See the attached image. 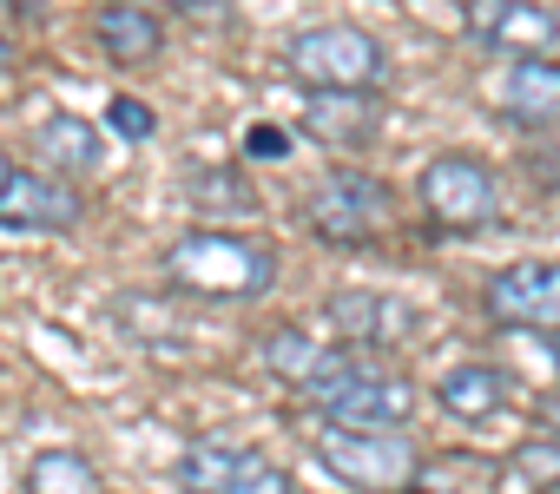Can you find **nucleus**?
I'll use <instances>...</instances> for the list:
<instances>
[{
  "mask_svg": "<svg viewBox=\"0 0 560 494\" xmlns=\"http://www.w3.org/2000/svg\"><path fill=\"white\" fill-rule=\"evenodd\" d=\"M165 284L198 304H257L277 284V251L250 231H185L165 251Z\"/></svg>",
  "mask_w": 560,
  "mask_h": 494,
  "instance_id": "f257e3e1",
  "label": "nucleus"
},
{
  "mask_svg": "<svg viewBox=\"0 0 560 494\" xmlns=\"http://www.w3.org/2000/svg\"><path fill=\"white\" fill-rule=\"evenodd\" d=\"M304 396L324 422H350V428H409V415H416V383L357 356V343L330 350L324 376Z\"/></svg>",
  "mask_w": 560,
  "mask_h": 494,
  "instance_id": "f03ea898",
  "label": "nucleus"
},
{
  "mask_svg": "<svg viewBox=\"0 0 560 494\" xmlns=\"http://www.w3.org/2000/svg\"><path fill=\"white\" fill-rule=\"evenodd\" d=\"M311 448H317V461H324L343 487H357V494H402V487L422 474V461H429L409 428H350V422H324V428L311 435Z\"/></svg>",
  "mask_w": 560,
  "mask_h": 494,
  "instance_id": "7ed1b4c3",
  "label": "nucleus"
},
{
  "mask_svg": "<svg viewBox=\"0 0 560 494\" xmlns=\"http://www.w3.org/2000/svg\"><path fill=\"white\" fill-rule=\"evenodd\" d=\"M304 224L311 237H324L330 251H363L396 224V191L376 172H330L311 198H304Z\"/></svg>",
  "mask_w": 560,
  "mask_h": 494,
  "instance_id": "20e7f679",
  "label": "nucleus"
},
{
  "mask_svg": "<svg viewBox=\"0 0 560 494\" xmlns=\"http://www.w3.org/2000/svg\"><path fill=\"white\" fill-rule=\"evenodd\" d=\"M416 204L442 231H488L501 217V178L475 152H435L416 172Z\"/></svg>",
  "mask_w": 560,
  "mask_h": 494,
  "instance_id": "39448f33",
  "label": "nucleus"
},
{
  "mask_svg": "<svg viewBox=\"0 0 560 494\" xmlns=\"http://www.w3.org/2000/svg\"><path fill=\"white\" fill-rule=\"evenodd\" d=\"M284 67L304 80V86H376L383 80V40L350 27V21H330V27H304L291 34L284 47Z\"/></svg>",
  "mask_w": 560,
  "mask_h": 494,
  "instance_id": "423d86ee",
  "label": "nucleus"
},
{
  "mask_svg": "<svg viewBox=\"0 0 560 494\" xmlns=\"http://www.w3.org/2000/svg\"><path fill=\"white\" fill-rule=\"evenodd\" d=\"M462 34L501 60H527L560 47V14L540 0H462Z\"/></svg>",
  "mask_w": 560,
  "mask_h": 494,
  "instance_id": "0eeeda50",
  "label": "nucleus"
},
{
  "mask_svg": "<svg viewBox=\"0 0 560 494\" xmlns=\"http://www.w3.org/2000/svg\"><path fill=\"white\" fill-rule=\"evenodd\" d=\"M481 310H488L501 330H540V337H560V264H547V258H521V264L494 271L488 291H481Z\"/></svg>",
  "mask_w": 560,
  "mask_h": 494,
  "instance_id": "6e6552de",
  "label": "nucleus"
},
{
  "mask_svg": "<svg viewBox=\"0 0 560 494\" xmlns=\"http://www.w3.org/2000/svg\"><path fill=\"white\" fill-rule=\"evenodd\" d=\"M376 126H383L376 86H311L298 113V132L324 152H363L376 145Z\"/></svg>",
  "mask_w": 560,
  "mask_h": 494,
  "instance_id": "1a4fd4ad",
  "label": "nucleus"
},
{
  "mask_svg": "<svg viewBox=\"0 0 560 494\" xmlns=\"http://www.w3.org/2000/svg\"><path fill=\"white\" fill-rule=\"evenodd\" d=\"M488 106H494V119H508L521 132H553L560 126V60L553 54L508 60L488 80Z\"/></svg>",
  "mask_w": 560,
  "mask_h": 494,
  "instance_id": "9d476101",
  "label": "nucleus"
},
{
  "mask_svg": "<svg viewBox=\"0 0 560 494\" xmlns=\"http://www.w3.org/2000/svg\"><path fill=\"white\" fill-rule=\"evenodd\" d=\"M80 217L86 198L47 165H14V178L0 185V224L8 231H73Z\"/></svg>",
  "mask_w": 560,
  "mask_h": 494,
  "instance_id": "9b49d317",
  "label": "nucleus"
},
{
  "mask_svg": "<svg viewBox=\"0 0 560 494\" xmlns=\"http://www.w3.org/2000/svg\"><path fill=\"white\" fill-rule=\"evenodd\" d=\"M324 317L357 350H396V343L416 337V304L409 297H389V291H330L324 297Z\"/></svg>",
  "mask_w": 560,
  "mask_h": 494,
  "instance_id": "f8f14e48",
  "label": "nucleus"
},
{
  "mask_svg": "<svg viewBox=\"0 0 560 494\" xmlns=\"http://www.w3.org/2000/svg\"><path fill=\"white\" fill-rule=\"evenodd\" d=\"M270 461L257 448H237V442H191L178 461H172V481L185 494H244Z\"/></svg>",
  "mask_w": 560,
  "mask_h": 494,
  "instance_id": "ddd939ff",
  "label": "nucleus"
},
{
  "mask_svg": "<svg viewBox=\"0 0 560 494\" xmlns=\"http://www.w3.org/2000/svg\"><path fill=\"white\" fill-rule=\"evenodd\" d=\"M93 47L113 67H145L165 47V21L145 8V0H106V8L93 14Z\"/></svg>",
  "mask_w": 560,
  "mask_h": 494,
  "instance_id": "4468645a",
  "label": "nucleus"
},
{
  "mask_svg": "<svg viewBox=\"0 0 560 494\" xmlns=\"http://www.w3.org/2000/svg\"><path fill=\"white\" fill-rule=\"evenodd\" d=\"M34 145H40V165L60 172V178H93V172L106 165V132H100L93 119H80V113H54V119H40Z\"/></svg>",
  "mask_w": 560,
  "mask_h": 494,
  "instance_id": "2eb2a0df",
  "label": "nucleus"
},
{
  "mask_svg": "<svg viewBox=\"0 0 560 494\" xmlns=\"http://www.w3.org/2000/svg\"><path fill=\"white\" fill-rule=\"evenodd\" d=\"M508 369H494V363H462V369H448L442 383H435V402L455 415V422H494L501 409H508Z\"/></svg>",
  "mask_w": 560,
  "mask_h": 494,
  "instance_id": "dca6fc26",
  "label": "nucleus"
},
{
  "mask_svg": "<svg viewBox=\"0 0 560 494\" xmlns=\"http://www.w3.org/2000/svg\"><path fill=\"white\" fill-rule=\"evenodd\" d=\"M257 363L277 376V383H291L298 396L324 376V363H330V350L311 337V330H298V324H277V330H264V343H257Z\"/></svg>",
  "mask_w": 560,
  "mask_h": 494,
  "instance_id": "f3484780",
  "label": "nucleus"
},
{
  "mask_svg": "<svg viewBox=\"0 0 560 494\" xmlns=\"http://www.w3.org/2000/svg\"><path fill=\"white\" fill-rule=\"evenodd\" d=\"M494 481H501V468L481 455H429L402 494H494Z\"/></svg>",
  "mask_w": 560,
  "mask_h": 494,
  "instance_id": "a211bd4d",
  "label": "nucleus"
},
{
  "mask_svg": "<svg viewBox=\"0 0 560 494\" xmlns=\"http://www.w3.org/2000/svg\"><path fill=\"white\" fill-rule=\"evenodd\" d=\"M27 494H113L106 474L73 448H40L27 461Z\"/></svg>",
  "mask_w": 560,
  "mask_h": 494,
  "instance_id": "6ab92c4d",
  "label": "nucleus"
},
{
  "mask_svg": "<svg viewBox=\"0 0 560 494\" xmlns=\"http://www.w3.org/2000/svg\"><path fill=\"white\" fill-rule=\"evenodd\" d=\"M191 204H198V211H218V217H250V211H257V191H250L237 172L205 165V172H191Z\"/></svg>",
  "mask_w": 560,
  "mask_h": 494,
  "instance_id": "aec40b11",
  "label": "nucleus"
},
{
  "mask_svg": "<svg viewBox=\"0 0 560 494\" xmlns=\"http://www.w3.org/2000/svg\"><path fill=\"white\" fill-rule=\"evenodd\" d=\"M514 474L540 494H560V435H540V442H521L514 448Z\"/></svg>",
  "mask_w": 560,
  "mask_h": 494,
  "instance_id": "412c9836",
  "label": "nucleus"
},
{
  "mask_svg": "<svg viewBox=\"0 0 560 494\" xmlns=\"http://www.w3.org/2000/svg\"><path fill=\"white\" fill-rule=\"evenodd\" d=\"M106 126H113L119 139H139V145H145V139L159 132V113H152V106H139L132 93H119V99L106 106Z\"/></svg>",
  "mask_w": 560,
  "mask_h": 494,
  "instance_id": "4be33fe9",
  "label": "nucleus"
},
{
  "mask_svg": "<svg viewBox=\"0 0 560 494\" xmlns=\"http://www.w3.org/2000/svg\"><path fill=\"white\" fill-rule=\"evenodd\" d=\"M244 158H291V132L270 126V119H257V126L244 132Z\"/></svg>",
  "mask_w": 560,
  "mask_h": 494,
  "instance_id": "5701e85b",
  "label": "nucleus"
},
{
  "mask_svg": "<svg viewBox=\"0 0 560 494\" xmlns=\"http://www.w3.org/2000/svg\"><path fill=\"white\" fill-rule=\"evenodd\" d=\"M244 494H304V487H298V481H291L284 468H264V474H257V481H250Z\"/></svg>",
  "mask_w": 560,
  "mask_h": 494,
  "instance_id": "b1692460",
  "label": "nucleus"
},
{
  "mask_svg": "<svg viewBox=\"0 0 560 494\" xmlns=\"http://www.w3.org/2000/svg\"><path fill=\"white\" fill-rule=\"evenodd\" d=\"M534 415H540V428H547V435H560V389H553V396H547Z\"/></svg>",
  "mask_w": 560,
  "mask_h": 494,
  "instance_id": "393cba45",
  "label": "nucleus"
},
{
  "mask_svg": "<svg viewBox=\"0 0 560 494\" xmlns=\"http://www.w3.org/2000/svg\"><path fill=\"white\" fill-rule=\"evenodd\" d=\"M8 178H14V158H8V152H0V185H8Z\"/></svg>",
  "mask_w": 560,
  "mask_h": 494,
  "instance_id": "a878e982",
  "label": "nucleus"
},
{
  "mask_svg": "<svg viewBox=\"0 0 560 494\" xmlns=\"http://www.w3.org/2000/svg\"><path fill=\"white\" fill-rule=\"evenodd\" d=\"M0 67H8V40H0Z\"/></svg>",
  "mask_w": 560,
  "mask_h": 494,
  "instance_id": "bb28decb",
  "label": "nucleus"
},
{
  "mask_svg": "<svg viewBox=\"0 0 560 494\" xmlns=\"http://www.w3.org/2000/svg\"><path fill=\"white\" fill-rule=\"evenodd\" d=\"M553 363H560V343H553Z\"/></svg>",
  "mask_w": 560,
  "mask_h": 494,
  "instance_id": "cd10ccee",
  "label": "nucleus"
}]
</instances>
